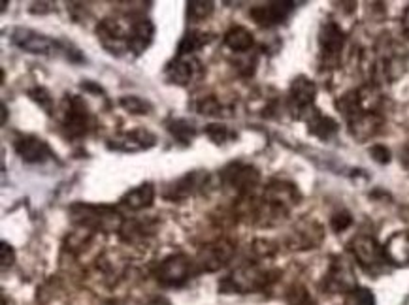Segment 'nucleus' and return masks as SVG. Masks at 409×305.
<instances>
[{"label":"nucleus","instance_id":"f704fd0d","mask_svg":"<svg viewBox=\"0 0 409 305\" xmlns=\"http://www.w3.org/2000/svg\"><path fill=\"white\" fill-rule=\"evenodd\" d=\"M370 155H372V159L375 162H379V164H387L390 162V151H388L385 146H374L370 149Z\"/></svg>","mask_w":409,"mask_h":305},{"label":"nucleus","instance_id":"bb28decb","mask_svg":"<svg viewBox=\"0 0 409 305\" xmlns=\"http://www.w3.org/2000/svg\"><path fill=\"white\" fill-rule=\"evenodd\" d=\"M196 110H198V113L208 115V117H221V115H225L227 108L222 106V102L216 95H208V97H202L196 102Z\"/></svg>","mask_w":409,"mask_h":305},{"label":"nucleus","instance_id":"dca6fc26","mask_svg":"<svg viewBox=\"0 0 409 305\" xmlns=\"http://www.w3.org/2000/svg\"><path fill=\"white\" fill-rule=\"evenodd\" d=\"M294 6H296L294 2H268V4L251 8L249 15L258 27H274V25L283 23L291 15Z\"/></svg>","mask_w":409,"mask_h":305},{"label":"nucleus","instance_id":"f03ea898","mask_svg":"<svg viewBox=\"0 0 409 305\" xmlns=\"http://www.w3.org/2000/svg\"><path fill=\"white\" fill-rule=\"evenodd\" d=\"M272 271L263 270L257 264H243L219 283V291L225 294H247L268 288L274 281Z\"/></svg>","mask_w":409,"mask_h":305},{"label":"nucleus","instance_id":"4be33fe9","mask_svg":"<svg viewBox=\"0 0 409 305\" xmlns=\"http://www.w3.org/2000/svg\"><path fill=\"white\" fill-rule=\"evenodd\" d=\"M304 121L310 126V132H312L313 136H317L321 139H330L338 132V123L334 121V119L326 117L323 115L319 110H315L313 108L307 115L304 117Z\"/></svg>","mask_w":409,"mask_h":305},{"label":"nucleus","instance_id":"e433bc0d","mask_svg":"<svg viewBox=\"0 0 409 305\" xmlns=\"http://www.w3.org/2000/svg\"><path fill=\"white\" fill-rule=\"evenodd\" d=\"M146 305H172V302L164 296H153L146 302Z\"/></svg>","mask_w":409,"mask_h":305},{"label":"nucleus","instance_id":"1a4fd4ad","mask_svg":"<svg viewBox=\"0 0 409 305\" xmlns=\"http://www.w3.org/2000/svg\"><path fill=\"white\" fill-rule=\"evenodd\" d=\"M319 46L323 64L328 66V68H334L336 64L340 63L341 51H343V46H345V32L341 30L338 23L326 21L321 27Z\"/></svg>","mask_w":409,"mask_h":305},{"label":"nucleus","instance_id":"6e6552de","mask_svg":"<svg viewBox=\"0 0 409 305\" xmlns=\"http://www.w3.org/2000/svg\"><path fill=\"white\" fill-rule=\"evenodd\" d=\"M351 253L356 262L370 273H379L387 262L383 247L372 236H356L351 242Z\"/></svg>","mask_w":409,"mask_h":305},{"label":"nucleus","instance_id":"f3484780","mask_svg":"<svg viewBox=\"0 0 409 305\" xmlns=\"http://www.w3.org/2000/svg\"><path fill=\"white\" fill-rule=\"evenodd\" d=\"M206 183H208V174H204V172H189L187 175H183L181 179L175 181L172 187H168L167 198L168 200L189 198L194 193H198L200 188L206 187Z\"/></svg>","mask_w":409,"mask_h":305},{"label":"nucleus","instance_id":"c9c22d12","mask_svg":"<svg viewBox=\"0 0 409 305\" xmlns=\"http://www.w3.org/2000/svg\"><path fill=\"white\" fill-rule=\"evenodd\" d=\"M14 249L8 245V243H2V268L6 270L8 266L14 264Z\"/></svg>","mask_w":409,"mask_h":305},{"label":"nucleus","instance_id":"72a5a7b5","mask_svg":"<svg viewBox=\"0 0 409 305\" xmlns=\"http://www.w3.org/2000/svg\"><path fill=\"white\" fill-rule=\"evenodd\" d=\"M289 304L291 305H315L312 296L305 292V288H294L289 296Z\"/></svg>","mask_w":409,"mask_h":305},{"label":"nucleus","instance_id":"c85d7f7f","mask_svg":"<svg viewBox=\"0 0 409 305\" xmlns=\"http://www.w3.org/2000/svg\"><path fill=\"white\" fill-rule=\"evenodd\" d=\"M119 104L123 106L132 115H147L151 111V104L140 97H123L119 100Z\"/></svg>","mask_w":409,"mask_h":305},{"label":"nucleus","instance_id":"a878e982","mask_svg":"<svg viewBox=\"0 0 409 305\" xmlns=\"http://www.w3.org/2000/svg\"><path fill=\"white\" fill-rule=\"evenodd\" d=\"M167 126L175 141H180L183 146H189L196 136V126L187 119H172V121H168Z\"/></svg>","mask_w":409,"mask_h":305},{"label":"nucleus","instance_id":"20e7f679","mask_svg":"<svg viewBox=\"0 0 409 305\" xmlns=\"http://www.w3.org/2000/svg\"><path fill=\"white\" fill-rule=\"evenodd\" d=\"M132 25H134V19L106 17V19H102V21L98 23V40L104 46V49L110 51L111 55H123V53H129Z\"/></svg>","mask_w":409,"mask_h":305},{"label":"nucleus","instance_id":"ddd939ff","mask_svg":"<svg viewBox=\"0 0 409 305\" xmlns=\"http://www.w3.org/2000/svg\"><path fill=\"white\" fill-rule=\"evenodd\" d=\"M15 152L28 164H44L46 160L53 159V151L48 141L32 134H25L15 139Z\"/></svg>","mask_w":409,"mask_h":305},{"label":"nucleus","instance_id":"7c9ffc66","mask_svg":"<svg viewBox=\"0 0 409 305\" xmlns=\"http://www.w3.org/2000/svg\"><path fill=\"white\" fill-rule=\"evenodd\" d=\"M28 97L32 98L42 110H46V113H49V115L53 113V98L49 97V92L44 89V87H36V89H32L28 92Z\"/></svg>","mask_w":409,"mask_h":305},{"label":"nucleus","instance_id":"c756f323","mask_svg":"<svg viewBox=\"0 0 409 305\" xmlns=\"http://www.w3.org/2000/svg\"><path fill=\"white\" fill-rule=\"evenodd\" d=\"M206 134L209 136V139L221 146V144H227L229 139L234 138V132L230 130L227 125H219V123H211V125L206 126Z\"/></svg>","mask_w":409,"mask_h":305},{"label":"nucleus","instance_id":"cd10ccee","mask_svg":"<svg viewBox=\"0 0 409 305\" xmlns=\"http://www.w3.org/2000/svg\"><path fill=\"white\" fill-rule=\"evenodd\" d=\"M213 10H216V4L213 2H206V0H193V2H189L187 4V15L189 19L194 23L198 21H206L209 15L213 14Z\"/></svg>","mask_w":409,"mask_h":305},{"label":"nucleus","instance_id":"412c9836","mask_svg":"<svg viewBox=\"0 0 409 305\" xmlns=\"http://www.w3.org/2000/svg\"><path fill=\"white\" fill-rule=\"evenodd\" d=\"M381 123L383 121L379 117V113L366 111V113H362L361 117H356L351 123H347V125H349V132L353 134V138H356L359 141H364V139L374 138Z\"/></svg>","mask_w":409,"mask_h":305},{"label":"nucleus","instance_id":"b1692460","mask_svg":"<svg viewBox=\"0 0 409 305\" xmlns=\"http://www.w3.org/2000/svg\"><path fill=\"white\" fill-rule=\"evenodd\" d=\"M155 200V188H153L151 183H144L136 188H131L123 198H121V204L125 208L132 209V211H140V209L149 208Z\"/></svg>","mask_w":409,"mask_h":305},{"label":"nucleus","instance_id":"423d86ee","mask_svg":"<svg viewBox=\"0 0 409 305\" xmlns=\"http://www.w3.org/2000/svg\"><path fill=\"white\" fill-rule=\"evenodd\" d=\"M222 183L225 187L232 188L240 198H247L253 195V190L258 185V170L251 164H242V162H232L222 170Z\"/></svg>","mask_w":409,"mask_h":305},{"label":"nucleus","instance_id":"7ed1b4c3","mask_svg":"<svg viewBox=\"0 0 409 305\" xmlns=\"http://www.w3.org/2000/svg\"><path fill=\"white\" fill-rule=\"evenodd\" d=\"M57 115L61 121V128H63L68 139L84 138L85 134L89 132L91 113L82 97H76V95L64 97Z\"/></svg>","mask_w":409,"mask_h":305},{"label":"nucleus","instance_id":"9d476101","mask_svg":"<svg viewBox=\"0 0 409 305\" xmlns=\"http://www.w3.org/2000/svg\"><path fill=\"white\" fill-rule=\"evenodd\" d=\"M236 253V245L229 239H219L216 243H209L204 249H200L198 257L194 260L198 271H217L225 268L232 260Z\"/></svg>","mask_w":409,"mask_h":305},{"label":"nucleus","instance_id":"39448f33","mask_svg":"<svg viewBox=\"0 0 409 305\" xmlns=\"http://www.w3.org/2000/svg\"><path fill=\"white\" fill-rule=\"evenodd\" d=\"M196 264L191 257L178 253L164 258L155 270V277L162 286H181L193 277Z\"/></svg>","mask_w":409,"mask_h":305},{"label":"nucleus","instance_id":"2eb2a0df","mask_svg":"<svg viewBox=\"0 0 409 305\" xmlns=\"http://www.w3.org/2000/svg\"><path fill=\"white\" fill-rule=\"evenodd\" d=\"M155 141H157V138L153 136L151 132L144 130V128H138V130L115 134V136L110 139L108 146H110V149H113V151L138 152L153 147L155 146Z\"/></svg>","mask_w":409,"mask_h":305},{"label":"nucleus","instance_id":"2f4dec72","mask_svg":"<svg viewBox=\"0 0 409 305\" xmlns=\"http://www.w3.org/2000/svg\"><path fill=\"white\" fill-rule=\"evenodd\" d=\"M351 222H353V217L349 215L347 211H340V213H336L330 219V226H332L334 232H343V230L351 226Z\"/></svg>","mask_w":409,"mask_h":305},{"label":"nucleus","instance_id":"393cba45","mask_svg":"<svg viewBox=\"0 0 409 305\" xmlns=\"http://www.w3.org/2000/svg\"><path fill=\"white\" fill-rule=\"evenodd\" d=\"M211 38L206 32L200 30H191L187 35L181 38L180 46H178V57H194V53L202 49Z\"/></svg>","mask_w":409,"mask_h":305},{"label":"nucleus","instance_id":"4c0bfd02","mask_svg":"<svg viewBox=\"0 0 409 305\" xmlns=\"http://www.w3.org/2000/svg\"><path fill=\"white\" fill-rule=\"evenodd\" d=\"M402 30H403V36L409 40V6L403 10V15H402Z\"/></svg>","mask_w":409,"mask_h":305},{"label":"nucleus","instance_id":"473e14b6","mask_svg":"<svg viewBox=\"0 0 409 305\" xmlns=\"http://www.w3.org/2000/svg\"><path fill=\"white\" fill-rule=\"evenodd\" d=\"M351 305H375L374 294L366 288H356V291H353Z\"/></svg>","mask_w":409,"mask_h":305},{"label":"nucleus","instance_id":"5701e85b","mask_svg":"<svg viewBox=\"0 0 409 305\" xmlns=\"http://www.w3.org/2000/svg\"><path fill=\"white\" fill-rule=\"evenodd\" d=\"M222 42L229 49H232L234 53H247L255 46V38H253V32L247 30L245 27H230L227 32H225V38Z\"/></svg>","mask_w":409,"mask_h":305},{"label":"nucleus","instance_id":"9b49d317","mask_svg":"<svg viewBox=\"0 0 409 305\" xmlns=\"http://www.w3.org/2000/svg\"><path fill=\"white\" fill-rule=\"evenodd\" d=\"M168 83L189 87L194 81H200L204 76V64L196 57H178L164 68Z\"/></svg>","mask_w":409,"mask_h":305},{"label":"nucleus","instance_id":"a211bd4d","mask_svg":"<svg viewBox=\"0 0 409 305\" xmlns=\"http://www.w3.org/2000/svg\"><path fill=\"white\" fill-rule=\"evenodd\" d=\"M153 36H155V25L151 23V19H146V17L134 19L131 42H129V53L142 55L151 46Z\"/></svg>","mask_w":409,"mask_h":305},{"label":"nucleus","instance_id":"4468645a","mask_svg":"<svg viewBox=\"0 0 409 305\" xmlns=\"http://www.w3.org/2000/svg\"><path fill=\"white\" fill-rule=\"evenodd\" d=\"M315 95H317V87H315V83H313L310 77L298 76L292 81L291 90H289V98H291L292 110L298 113L300 119H304L313 110Z\"/></svg>","mask_w":409,"mask_h":305},{"label":"nucleus","instance_id":"f257e3e1","mask_svg":"<svg viewBox=\"0 0 409 305\" xmlns=\"http://www.w3.org/2000/svg\"><path fill=\"white\" fill-rule=\"evenodd\" d=\"M72 221L91 232H121L123 215L110 206H93V204H74L70 208Z\"/></svg>","mask_w":409,"mask_h":305},{"label":"nucleus","instance_id":"6ab92c4d","mask_svg":"<svg viewBox=\"0 0 409 305\" xmlns=\"http://www.w3.org/2000/svg\"><path fill=\"white\" fill-rule=\"evenodd\" d=\"M388 264L408 266L409 264V232H396L388 237L383 247Z\"/></svg>","mask_w":409,"mask_h":305},{"label":"nucleus","instance_id":"aec40b11","mask_svg":"<svg viewBox=\"0 0 409 305\" xmlns=\"http://www.w3.org/2000/svg\"><path fill=\"white\" fill-rule=\"evenodd\" d=\"M323 242V228L317 222H302L298 228L292 232V249H313Z\"/></svg>","mask_w":409,"mask_h":305},{"label":"nucleus","instance_id":"0eeeda50","mask_svg":"<svg viewBox=\"0 0 409 305\" xmlns=\"http://www.w3.org/2000/svg\"><path fill=\"white\" fill-rule=\"evenodd\" d=\"M10 40L15 48H19L25 53H32V55H55L57 51H61V46L51 40L49 36L40 35L32 28L17 27L12 30Z\"/></svg>","mask_w":409,"mask_h":305},{"label":"nucleus","instance_id":"f8f14e48","mask_svg":"<svg viewBox=\"0 0 409 305\" xmlns=\"http://www.w3.org/2000/svg\"><path fill=\"white\" fill-rule=\"evenodd\" d=\"M326 291L330 292H353L356 291V279H354L353 268L347 262L345 258L336 257L330 264V270L326 273L325 279Z\"/></svg>","mask_w":409,"mask_h":305}]
</instances>
